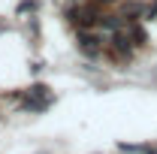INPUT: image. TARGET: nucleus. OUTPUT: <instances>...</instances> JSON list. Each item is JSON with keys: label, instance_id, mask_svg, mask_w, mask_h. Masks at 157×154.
<instances>
[{"label": "nucleus", "instance_id": "obj_1", "mask_svg": "<svg viewBox=\"0 0 157 154\" xmlns=\"http://www.w3.org/2000/svg\"><path fill=\"white\" fill-rule=\"evenodd\" d=\"M78 42H82V48H85V52H97V48H100L97 42H103V39L94 37V33H88V30H82V33H78Z\"/></svg>", "mask_w": 157, "mask_h": 154}, {"label": "nucleus", "instance_id": "obj_2", "mask_svg": "<svg viewBox=\"0 0 157 154\" xmlns=\"http://www.w3.org/2000/svg\"><path fill=\"white\" fill-rule=\"evenodd\" d=\"M76 21H82V27H91L97 21V12L94 9H82V12H76Z\"/></svg>", "mask_w": 157, "mask_h": 154}, {"label": "nucleus", "instance_id": "obj_3", "mask_svg": "<svg viewBox=\"0 0 157 154\" xmlns=\"http://www.w3.org/2000/svg\"><path fill=\"white\" fill-rule=\"evenodd\" d=\"M130 37L136 39V42H145V33H142V27H136V24L130 27Z\"/></svg>", "mask_w": 157, "mask_h": 154}, {"label": "nucleus", "instance_id": "obj_4", "mask_svg": "<svg viewBox=\"0 0 157 154\" xmlns=\"http://www.w3.org/2000/svg\"><path fill=\"white\" fill-rule=\"evenodd\" d=\"M27 9L33 12V9H36V3H21V6H18V12H27Z\"/></svg>", "mask_w": 157, "mask_h": 154}, {"label": "nucleus", "instance_id": "obj_5", "mask_svg": "<svg viewBox=\"0 0 157 154\" xmlns=\"http://www.w3.org/2000/svg\"><path fill=\"white\" fill-rule=\"evenodd\" d=\"M94 3H115V0H94Z\"/></svg>", "mask_w": 157, "mask_h": 154}]
</instances>
